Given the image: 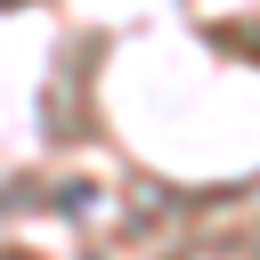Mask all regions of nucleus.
I'll return each instance as SVG.
<instances>
[{
  "instance_id": "1",
  "label": "nucleus",
  "mask_w": 260,
  "mask_h": 260,
  "mask_svg": "<svg viewBox=\"0 0 260 260\" xmlns=\"http://www.w3.org/2000/svg\"><path fill=\"white\" fill-rule=\"evenodd\" d=\"M0 8H24V0H0Z\"/></svg>"
}]
</instances>
